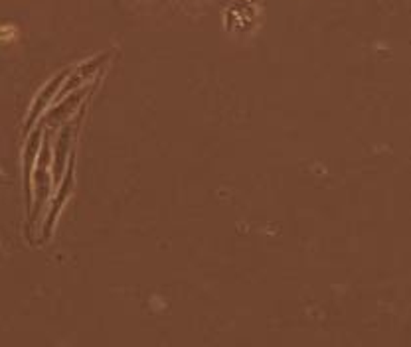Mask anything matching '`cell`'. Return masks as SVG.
Wrapping results in <instances>:
<instances>
[{
	"label": "cell",
	"mask_w": 411,
	"mask_h": 347,
	"mask_svg": "<svg viewBox=\"0 0 411 347\" xmlns=\"http://www.w3.org/2000/svg\"><path fill=\"white\" fill-rule=\"evenodd\" d=\"M42 128H36L32 132V136L24 146V188H26V209L28 213L32 211V174H34V166H36V156H38V150H40V144H42Z\"/></svg>",
	"instance_id": "6"
},
{
	"label": "cell",
	"mask_w": 411,
	"mask_h": 347,
	"mask_svg": "<svg viewBox=\"0 0 411 347\" xmlns=\"http://www.w3.org/2000/svg\"><path fill=\"white\" fill-rule=\"evenodd\" d=\"M89 91H91L89 87H81V89H78L74 95L63 97V101L60 105H56L54 109L47 110V115L44 117V123L47 125V128H56L58 125L65 123V121L74 115V110H79V103L83 101V97L89 93Z\"/></svg>",
	"instance_id": "5"
},
{
	"label": "cell",
	"mask_w": 411,
	"mask_h": 347,
	"mask_svg": "<svg viewBox=\"0 0 411 347\" xmlns=\"http://www.w3.org/2000/svg\"><path fill=\"white\" fill-rule=\"evenodd\" d=\"M74 184H76V178H74V156L69 160V166H67V172L63 176V184L58 189V193H56V198H54V202H52V207H49V213H47L46 223H44V241L49 239L52 235V231H54V227H56V221L60 217V213H62L63 204L67 202V198H69V193H71V189H74Z\"/></svg>",
	"instance_id": "3"
},
{
	"label": "cell",
	"mask_w": 411,
	"mask_h": 347,
	"mask_svg": "<svg viewBox=\"0 0 411 347\" xmlns=\"http://www.w3.org/2000/svg\"><path fill=\"white\" fill-rule=\"evenodd\" d=\"M49 141L44 139V142L40 144V150H38V158H36V166H34V174H32V184L36 189V207L32 209L30 213V229L34 227L36 219L40 217L42 209L47 202V195H49V188H52V178H49ZM32 189V191H34Z\"/></svg>",
	"instance_id": "1"
},
{
	"label": "cell",
	"mask_w": 411,
	"mask_h": 347,
	"mask_svg": "<svg viewBox=\"0 0 411 347\" xmlns=\"http://www.w3.org/2000/svg\"><path fill=\"white\" fill-rule=\"evenodd\" d=\"M79 121H81V115H78L74 121H65L63 123L62 132L58 136L56 142V150H54V178L56 182H60L63 178V168H65V162L69 156V150H71V144L76 141V132L79 128Z\"/></svg>",
	"instance_id": "2"
},
{
	"label": "cell",
	"mask_w": 411,
	"mask_h": 347,
	"mask_svg": "<svg viewBox=\"0 0 411 347\" xmlns=\"http://www.w3.org/2000/svg\"><path fill=\"white\" fill-rule=\"evenodd\" d=\"M67 75H69V69H63V71H60V73L52 79L49 83H46V85H44V89H42L40 93L36 95V101L32 103V109H30V112H28V119H26V130H30L32 126L36 125V121H38V119L44 115V110H47L49 103H52V101H54V97L58 95L60 87H62L63 79H67Z\"/></svg>",
	"instance_id": "4"
},
{
	"label": "cell",
	"mask_w": 411,
	"mask_h": 347,
	"mask_svg": "<svg viewBox=\"0 0 411 347\" xmlns=\"http://www.w3.org/2000/svg\"><path fill=\"white\" fill-rule=\"evenodd\" d=\"M107 60H109V53H101V56H97V58L89 60V62L81 63V65H79L78 69H76L71 75H67V85H65V87H62V89L58 91V97L62 99V97H65V95L69 93V91H76L78 87H81L85 81H89V79L95 75V71H97L101 65H105V63H107Z\"/></svg>",
	"instance_id": "7"
}]
</instances>
